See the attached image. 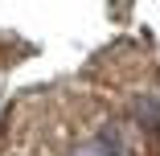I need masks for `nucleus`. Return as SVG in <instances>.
Listing matches in <instances>:
<instances>
[{
  "label": "nucleus",
  "mask_w": 160,
  "mask_h": 156,
  "mask_svg": "<svg viewBox=\"0 0 160 156\" xmlns=\"http://www.w3.org/2000/svg\"><path fill=\"white\" fill-rule=\"evenodd\" d=\"M136 115H140V123H148V128H160V103L156 99H136Z\"/></svg>",
  "instance_id": "obj_1"
},
{
  "label": "nucleus",
  "mask_w": 160,
  "mask_h": 156,
  "mask_svg": "<svg viewBox=\"0 0 160 156\" xmlns=\"http://www.w3.org/2000/svg\"><path fill=\"white\" fill-rule=\"evenodd\" d=\"M99 144H103V152L123 156V140H119V132H115V128H103V132H99Z\"/></svg>",
  "instance_id": "obj_2"
},
{
  "label": "nucleus",
  "mask_w": 160,
  "mask_h": 156,
  "mask_svg": "<svg viewBox=\"0 0 160 156\" xmlns=\"http://www.w3.org/2000/svg\"><path fill=\"white\" fill-rule=\"evenodd\" d=\"M74 156H111V152H103V144H99V140H90V144H78V148H74Z\"/></svg>",
  "instance_id": "obj_3"
}]
</instances>
